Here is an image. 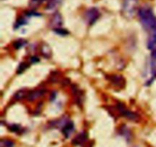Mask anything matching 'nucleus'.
<instances>
[{
    "label": "nucleus",
    "instance_id": "1",
    "mask_svg": "<svg viewBox=\"0 0 156 147\" xmlns=\"http://www.w3.org/2000/svg\"><path fill=\"white\" fill-rule=\"evenodd\" d=\"M140 22L146 30L149 31H156V16L152 9L148 6H143L138 12Z\"/></svg>",
    "mask_w": 156,
    "mask_h": 147
},
{
    "label": "nucleus",
    "instance_id": "2",
    "mask_svg": "<svg viewBox=\"0 0 156 147\" xmlns=\"http://www.w3.org/2000/svg\"><path fill=\"white\" fill-rule=\"evenodd\" d=\"M138 0H123L121 13L124 18L130 19L135 15L138 8Z\"/></svg>",
    "mask_w": 156,
    "mask_h": 147
},
{
    "label": "nucleus",
    "instance_id": "3",
    "mask_svg": "<svg viewBox=\"0 0 156 147\" xmlns=\"http://www.w3.org/2000/svg\"><path fill=\"white\" fill-rule=\"evenodd\" d=\"M56 127L60 128L66 138H68L74 131V124L67 118H62L60 121L56 122Z\"/></svg>",
    "mask_w": 156,
    "mask_h": 147
},
{
    "label": "nucleus",
    "instance_id": "4",
    "mask_svg": "<svg viewBox=\"0 0 156 147\" xmlns=\"http://www.w3.org/2000/svg\"><path fill=\"white\" fill-rule=\"evenodd\" d=\"M100 16L101 13L98 9L96 8H90L85 12V20L89 25H91L98 21Z\"/></svg>",
    "mask_w": 156,
    "mask_h": 147
},
{
    "label": "nucleus",
    "instance_id": "5",
    "mask_svg": "<svg viewBox=\"0 0 156 147\" xmlns=\"http://www.w3.org/2000/svg\"><path fill=\"white\" fill-rule=\"evenodd\" d=\"M62 24V15L58 12H55L52 16L50 21V25L53 28V30L57 28H60Z\"/></svg>",
    "mask_w": 156,
    "mask_h": 147
},
{
    "label": "nucleus",
    "instance_id": "6",
    "mask_svg": "<svg viewBox=\"0 0 156 147\" xmlns=\"http://www.w3.org/2000/svg\"><path fill=\"white\" fill-rule=\"evenodd\" d=\"M147 47L152 53H156V31L152 32L151 36L148 39Z\"/></svg>",
    "mask_w": 156,
    "mask_h": 147
},
{
    "label": "nucleus",
    "instance_id": "7",
    "mask_svg": "<svg viewBox=\"0 0 156 147\" xmlns=\"http://www.w3.org/2000/svg\"><path fill=\"white\" fill-rule=\"evenodd\" d=\"M62 2V0H48L47 5H46V10L53 12L56 11Z\"/></svg>",
    "mask_w": 156,
    "mask_h": 147
},
{
    "label": "nucleus",
    "instance_id": "8",
    "mask_svg": "<svg viewBox=\"0 0 156 147\" xmlns=\"http://www.w3.org/2000/svg\"><path fill=\"white\" fill-rule=\"evenodd\" d=\"M111 80L112 82L113 85L115 86L122 87V85H124V79L120 76H111Z\"/></svg>",
    "mask_w": 156,
    "mask_h": 147
},
{
    "label": "nucleus",
    "instance_id": "9",
    "mask_svg": "<svg viewBox=\"0 0 156 147\" xmlns=\"http://www.w3.org/2000/svg\"><path fill=\"white\" fill-rule=\"evenodd\" d=\"M44 93V90H37V91H31V92L29 93L28 95H27V99H28V100L30 101H34L35 100V99H37V98L41 97V95H43Z\"/></svg>",
    "mask_w": 156,
    "mask_h": 147
},
{
    "label": "nucleus",
    "instance_id": "10",
    "mask_svg": "<svg viewBox=\"0 0 156 147\" xmlns=\"http://www.w3.org/2000/svg\"><path fill=\"white\" fill-rule=\"evenodd\" d=\"M86 138H87V137H86V134H85V133H81L80 134H79V135H78L77 137L74 139V140H73V143H74V144H76V145L82 144V143H83L86 140Z\"/></svg>",
    "mask_w": 156,
    "mask_h": 147
},
{
    "label": "nucleus",
    "instance_id": "11",
    "mask_svg": "<svg viewBox=\"0 0 156 147\" xmlns=\"http://www.w3.org/2000/svg\"><path fill=\"white\" fill-rule=\"evenodd\" d=\"M41 52H42V53H43L42 55H44V56H47V57H48V56L51 54L50 47L47 45H46V44L42 47V48H41Z\"/></svg>",
    "mask_w": 156,
    "mask_h": 147
},
{
    "label": "nucleus",
    "instance_id": "12",
    "mask_svg": "<svg viewBox=\"0 0 156 147\" xmlns=\"http://www.w3.org/2000/svg\"><path fill=\"white\" fill-rule=\"evenodd\" d=\"M14 142L9 140H2L1 147H14Z\"/></svg>",
    "mask_w": 156,
    "mask_h": 147
},
{
    "label": "nucleus",
    "instance_id": "13",
    "mask_svg": "<svg viewBox=\"0 0 156 147\" xmlns=\"http://www.w3.org/2000/svg\"><path fill=\"white\" fill-rule=\"evenodd\" d=\"M24 96H27V94L26 91H18V92L16 93V95H15V99H17V100H20V99H23Z\"/></svg>",
    "mask_w": 156,
    "mask_h": 147
},
{
    "label": "nucleus",
    "instance_id": "14",
    "mask_svg": "<svg viewBox=\"0 0 156 147\" xmlns=\"http://www.w3.org/2000/svg\"><path fill=\"white\" fill-rule=\"evenodd\" d=\"M27 23V20L24 18H20L19 19H18L16 24H15V27H19L21 25H24Z\"/></svg>",
    "mask_w": 156,
    "mask_h": 147
},
{
    "label": "nucleus",
    "instance_id": "15",
    "mask_svg": "<svg viewBox=\"0 0 156 147\" xmlns=\"http://www.w3.org/2000/svg\"><path fill=\"white\" fill-rule=\"evenodd\" d=\"M54 31H56V33L59 34H62V35H66L68 34V31H67L66 29H62V28H57V29H55Z\"/></svg>",
    "mask_w": 156,
    "mask_h": 147
},
{
    "label": "nucleus",
    "instance_id": "16",
    "mask_svg": "<svg viewBox=\"0 0 156 147\" xmlns=\"http://www.w3.org/2000/svg\"><path fill=\"white\" fill-rule=\"evenodd\" d=\"M27 67V65L26 63H21V65L18 66V73H22L23 71H24V70H25L26 68Z\"/></svg>",
    "mask_w": 156,
    "mask_h": 147
},
{
    "label": "nucleus",
    "instance_id": "17",
    "mask_svg": "<svg viewBox=\"0 0 156 147\" xmlns=\"http://www.w3.org/2000/svg\"><path fill=\"white\" fill-rule=\"evenodd\" d=\"M15 44H17V45L15 46L16 49H19L20 47H21V46H23L24 44H25L26 42L24 41H21V40H19V41H16V42H15Z\"/></svg>",
    "mask_w": 156,
    "mask_h": 147
},
{
    "label": "nucleus",
    "instance_id": "18",
    "mask_svg": "<svg viewBox=\"0 0 156 147\" xmlns=\"http://www.w3.org/2000/svg\"><path fill=\"white\" fill-rule=\"evenodd\" d=\"M45 0H31V3H33V4H34L35 5H38L41 4V2H44Z\"/></svg>",
    "mask_w": 156,
    "mask_h": 147
}]
</instances>
